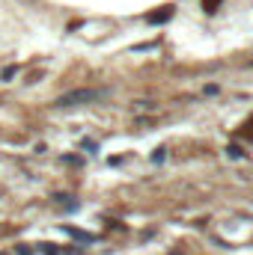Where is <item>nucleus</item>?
<instances>
[{
    "label": "nucleus",
    "instance_id": "1",
    "mask_svg": "<svg viewBox=\"0 0 253 255\" xmlns=\"http://www.w3.org/2000/svg\"><path fill=\"white\" fill-rule=\"evenodd\" d=\"M104 92L98 89H75V92H66L57 98V107H78V104H90V101H98Z\"/></svg>",
    "mask_w": 253,
    "mask_h": 255
},
{
    "label": "nucleus",
    "instance_id": "2",
    "mask_svg": "<svg viewBox=\"0 0 253 255\" xmlns=\"http://www.w3.org/2000/svg\"><path fill=\"white\" fill-rule=\"evenodd\" d=\"M170 18H173V6H161L158 12H149V15H146L149 24H164V21H170Z\"/></svg>",
    "mask_w": 253,
    "mask_h": 255
},
{
    "label": "nucleus",
    "instance_id": "3",
    "mask_svg": "<svg viewBox=\"0 0 253 255\" xmlns=\"http://www.w3.org/2000/svg\"><path fill=\"white\" fill-rule=\"evenodd\" d=\"M203 6H206V12H214L221 6V0H203Z\"/></svg>",
    "mask_w": 253,
    "mask_h": 255
}]
</instances>
